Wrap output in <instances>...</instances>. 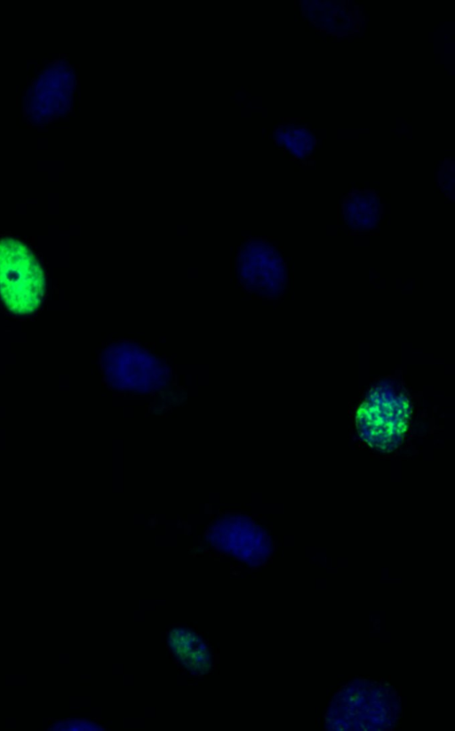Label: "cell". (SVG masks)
Here are the masks:
<instances>
[{"label":"cell","mask_w":455,"mask_h":731,"mask_svg":"<svg viewBox=\"0 0 455 731\" xmlns=\"http://www.w3.org/2000/svg\"><path fill=\"white\" fill-rule=\"evenodd\" d=\"M45 275L32 251L20 240L0 239V299L18 316L30 315L41 306Z\"/></svg>","instance_id":"4"},{"label":"cell","mask_w":455,"mask_h":731,"mask_svg":"<svg viewBox=\"0 0 455 731\" xmlns=\"http://www.w3.org/2000/svg\"><path fill=\"white\" fill-rule=\"evenodd\" d=\"M101 364L106 382L117 391L150 395L172 383L167 362L136 341L111 342L102 351Z\"/></svg>","instance_id":"2"},{"label":"cell","mask_w":455,"mask_h":731,"mask_svg":"<svg viewBox=\"0 0 455 731\" xmlns=\"http://www.w3.org/2000/svg\"><path fill=\"white\" fill-rule=\"evenodd\" d=\"M454 161L451 158H446L439 168L438 182L441 189L448 197L451 196V198H453L454 194Z\"/></svg>","instance_id":"13"},{"label":"cell","mask_w":455,"mask_h":731,"mask_svg":"<svg viewBox=\"0 0 455 731\" xmlns=\"http://www.w3.org/2000/svg\"><path fill=\"white\" fill-rule=\"evenodd\" d=\"M411 405L403 390L390 383L373 387L359 406L355 425L370 447L389 452L399 446L410 425Z\"/></svg>","instance_id":"3"},{"label":"cell","mask_w":455,"mask_h":731,"mask_svg":"<svg viewBox=\"0 0 455 731\" xmlns=\"http://www.w3.org/2000/svg\"><path fill=\"white\" fill-rule=\"evenodd\" d=\"M168 646L175 659L189 673L205 675L213 666V655L204 639L185 627H173L167 636Z\"/></svg>","instance_id":"9"},{"label":"cell","mask_w":455,"mask_h":731,"mask_svg":"<svg viewBox=\"0 0 455 731\" xmlns=\"http://www.w3.org/2000/svg\"><path fill=\"white\" fill-rule=\"evenodd\" d=\"M75 89L73 68L65 62L44 69L26 95V111L36 125L66 115L71 106Z\"/></svg>","instance_id":"7"},{"label":"cell","mask_w":455,"mask_h":731,"mask_svg":"<svg viewBox=\"0 0 455 731\" xmlns=\"http://www.w3.org/2000/svg\"><path fill=\"white\" fill-rule=\"evenodd\" d=\"M342 215L345 223L353 230H373L381 220L382 204L379 195L373 189H352L342 200Z\"/></svg>","instance_id":"10"},{"label":"cell","mask_w":455,"mask_h":731,"mask_svg":"<svg viewBox=\"0 0 455 731\" xmlns=\"http://www.w3.org/2000/svg\"><path fill=\"white\" fill-rule=\"evenodd\" d=\"M206 539L216 550L251 566L265 564L273 550L267 533L240 514H224L216 518L209 526Z\"/></svg>","instance_id":"6"},{"label":"cell","mask_w":455,"mask_h":731,"mask_svg":"<svg viewBox=\"0 0 455 731\" xmlns=\"http://www.w3.org/2000/svg\"><path fill=\"white\" fill-rule=\"evenodd\" d=\"M273 140L288 156V159L304 164L314 160L317 141L306 124L291 122L280 125L273 133Z\"/></svg>","instance_id":"11"},{"label":"cell","mask_w":455,"mask_h":731,"mask_svg":"<svg viewBox=\"0 0 455 731\" xmlns=\"http://www.w3.org/2000/svg\"><path fill=\"white\" fill-rule=\"evenodd\" d=\"M299 6L315 30L338 37L358 32L363 21L359 8L347 0H302Z\"/></svg>","instance_id":"8"},{"label":"cell","mask_w":455,"mask_h":731,"mask_svg":"<svg viewBox=\"0 0 455 731\" xmlns=\"http://www.w3.org/2000/svg\"><path fill=\"white\" fill-rule=\"evenodd\" d=\"M235 272L241 285L258 298L275 300L287 288L288 269L283 254L265 238H249L242 243Z\"/></svg>","instance_id":"5"},{"label":"cell","mask_w":455,"mask_h":731,"mask_svg":"<svg viewBox=\"0 0 455 731\" xmlns=\"http://www.w3.org/2000/svg\"><path fill=\"white\" fill-rule=\"evenodd\" d=\"M49 729L55 731H99L103 730V727L91 720L68 719L55 721L49 727Z\"/></svg>","instance_id":"12"},{"label":"cell","mask_w":455,"mask_h":731,"mask_svg":"<svg viewBox=\"0 0 455 731\" xmlns=\"http://www.w3.org/2000/svg\"><path fill=\"white\" fill-rule=\"evenodd\" d=\"M401 714L396 691L390 686L356 679L333 696L325 717L327 730L383 731L393 729Z\"/></svg>","instance_id":"1"}]
</instances>
